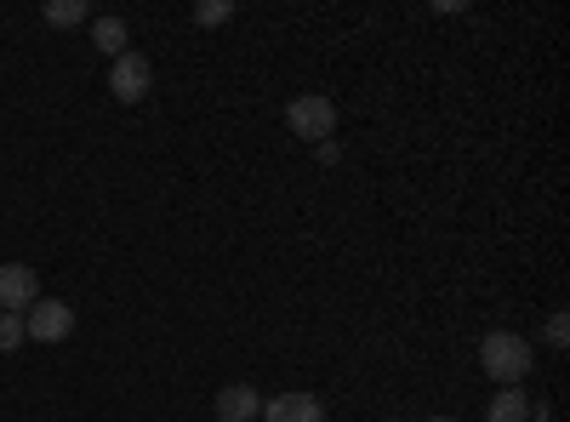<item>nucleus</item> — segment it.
I'll return each instance as SVG.
<instances>
[{
  "label": "nucleus",
  "instance_id": "nucleus-11",
  "mask_svg": "<svg viewBox=\"0 0 570 422\" xmlns=\"http://www.w3.org/2000/svg\"><path fill=\"white\" fill-rule=\"evenodd\" d=\"M23 343H29L23 314H0V354H12V349H23Z\"/></svg>",
  "mask_w": 570,
  "mask_h": 422
},
{
  "label": "nucleus",
  "instance_id": "nucleus-7",
  "mask_svg": "<svg viewBox=\"0 0 570 422\" xmlns=\"http://www.w3.org/2000/svg\"><path fill=\"white\" fill-rule=\"evenodd\" d=\"M263 422H325V405L314 394H274L263 400Z\"/></svg>",
  "mask_w": 570,
  "mask_h": 422
},
{
  "label": "nucleus",
  "instance_id": "nucleus-6",
  "mask_svg": "<svg viewBox=\"0 0 570 422\" xmlns=\"http://www.w3.org/2000/svg\"><path fill=\"white\" fill-rule=\"evenodd\" d=\"M257 416H263V394L252 383L217 389V422H257Z\"/></svg>",
  "mask_w": 570,
  "mask_h": 422
},
{
  "label": "nucleus",
  "instance_id": "nucleus-4",
  "mask_svg": "<svg viewBox=\"0 0 570 422\" xmlns=\"http://www.w3.org/2000/svg\"><path fill=\"white\" fill-rule=\"evenodd\" d=\"M149 86H155V63L142 52H126V58L109 63V91L120 104H142V98H149Z\"/></svg>",
  "mask_w": 570,
  "mask_h": 422
},
{
  "label": "nucleus",
  "instance_id": "nucleus-12",
  "mask_svg": "<svg viewBox=\"0 0 570 422\" xmlns=\"http://www.w3.org/2000/svg\"><path fill=\"white\" fill-rule=\"evenodd\" d=\"M228 18H234L228 0H200V7H195V23H206V29H217V23H228Z\"/></svg>",
  "mask_w": 570,
  "mask_h": 422
},
{
  "label": "nucleus",
  "instance_id": "nucleus-2",
  "mask_svg": "<svg viewBox=\"0 0 570 422\" xmlns=\"http://www.w3.org/2000/svg\"><path fill=\"white\" fill-rule=\"evenodd\" d=\"M285 126H292L303 144H331V131H337V104H331L325 91H303V98L285 104Z\"/></svg>",
  "mask_w": 570,
  "mask_h": 422
},
{
  "label": "nucleus",
  "instance_id": "nucleus-10",
  "mask_svg": "<svg viewBox=\"0 0 570 422\" xmlns=\"http://www.w3.org/2000/svg\"><path fill=\"white\" fill-rule=\"evenodd\" d=\"M40 18L58 23V29H75V23H91V7H86V0H46Z\"/></svg>",
  "mask_w": 570,
  "mask_h": 422
},
{
  "label": "nucleus",
  "instance_id": "nucleus-5",
  "mask_svg": "<svg viewBox=\"0 0 570 422\" xmlns=\"http://www.w3.org/2000/svg\"><path fill=\"white\" fill-rule=\"evenodd\" d=\"M40 297V274L29 263H0V314H29Z\"/></svg>",
  "mask_w": 570,
  "mask_h": 422
},
{
  "label": "nucleus",
  "instance_id": "nucleus-14",
  "mask_svg": "<svg viewBox=\"0 0 570 422\" xmlns=\"http://www.w3.org/2000/svg\"><path fill=\"white\" fill-rule=\"evenodd\" d=\"M531 422H553V416H542V411H531Z\"/></svg>",
  "mask_w": 570,
  "mask_h": 422
},
{
  "label": "nucleus",
  "instance_id": "nucleus-8",
  "mask_svg": "<svg viewBox=\"0 0 570 422\" xmlns=\"http://www.w3.org/2000/svg\"><path fill=\"white\" fill-rule=\"evenodd\" d=\"M91 46L115 63V58H126L131 52V35H126V18H91Z\"/></svg>",
  "mask_w": 570,
  "mask_h": 422
},
{
  "label": "nucleus",
  "instance_id": "nucleus-9",
  "mask_svg": "<svg viewBox=\"0 0 570 422\" xmlns=\"http://www.w3.org/2000/svg\"><path fill=\"white\" fill-rule=\"evenodd\" d=\"M531 400H525V389H502V394H491V422H531Z\"/></svg>",
  "mask_w": 570,
  "mask_h": 422
},
{
  "label": "nucleus",
  "instance_id": "nucleus-13",
  "mask_svg": "<svg viewBox=\"0 0 570 422\" xmlns=\"http://www.w3.org/2000/svg\"><path fill=\"white\" fill-rule=\"evenodd\" d=\"M542 337H548V349H564L570 343V314H548V332Z\"/></svg>",
  "mask_w": 570,
  "mask_h": 422
},
{
  "label": "nucleus",
  "instance_id": "nucleus-1",
  "mask_svg": "<svg viewBox=\"0 0 570 422\" xmlns=\"http://www.w3.org/2000/svg\"><path fill=\"white\" fill-rule=\"evenodd\" d=\"M480 365H485V377L502 383V389H519L531 377V343L519 337V332H491L480 343Z\"/></svg>",
  "mask_w": 570,
  "mask_h": 422
},
{
  "label": "nucleus",
  "instance_id": "nucleus-16",
  "mask_svg": "<svg viewBox=\"0 0 570 422\" xmlns=\"http://www.w3.org/2000/svg\"><path fill=\"white\" fill-rule=\"evenodd\" d=\"M389 422H400V416H389Z\"/></svg>",
  "mask_w": 570,
  "mask_h": 422
},
{
  "label": "nucleus",
  "instance_id": "nucleus-15",
  "mask_svg": "<svg viewBox=\"0 0 570 422\" xmlns=\"http://www.w3.org/2000/svg\"><path fill=\"white\" fill-rule=\"evenodd\" d=\"M428 422H456V416H428Z\"/></svg>",
  "mask_w": 570,
  "mask_h": 422
},
{
  "label": "nucleus",
  "instance_id": "nucleus-3",
  "mask_svg": "<svg viewBox=\"0 0 570 422\" xmlns=\"http://www.w3.org/2000/svg\"><path fill=\"white\" fill-rule=\"evenodd\" d=\"M23 332H29L35 343H63V337L75 332V308L58 303V297H35L29 314H23Z\"/></svg>",
  "mask_w": 570,
  "mask_h": 422
}]
</instances>
